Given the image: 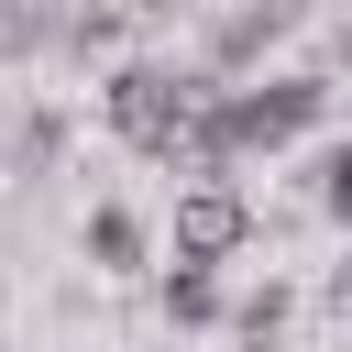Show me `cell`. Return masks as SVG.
<instances>
[{"label":"cell","instance_id":"cell-1","mask_svg":"<svg viewBox=\"0 0 352 352\" xmlns=\"http://www.w3.org/2000/svg\"><path fill=\"white\" fill-rule=\"evenodd\" d=\"M209 99L220 88H198V77H176V66H121L110 88H99V110H110V132L132 143V154H187L198 165V132H209Z\"/></svg>","mask_w":352,"mask_h":352},{"label":"cell","instance_id":"cell-2","mask_svg":"<svg viewBox=\"0 0 352 352\" xmlns=\"http://www.w3.org/2000/svg\"><path fill=\"white\" fill-rule=\"evenodd\" d=\"M319 110H330V88H319V77H253V88H220V99H209V132H198V165L275 154V143H297Z\"/></svg>","mask_w":352,"mask_h":352},{"label":"cell","instance_id":"cell-3","mask_svg":"<svg viewBox=\"0 0 352 352\" xmlns=\"http://www.w3.org/2000/svg\"><path fill=\"white\" fill-rule=\"evenodd\" d=\"M165 242H176V264H231V253L253 242V198H242L231 176H198V187L176 198V231H165Z\"/></svg>","mask_w":352,"mask_h":352},{"label":"cell","instance_id":"cell-4","mask_svg":"<svg viewBox=\"0 0 352 352\" xmlns=\"http://www.w3.org/2000/svg\"><path fill=\"white\" fill-rule=\"evenodd\" d=\"M286 22H297V0H264V11H231V22H220V66H253V55H264V44L286 33Z\"/></svg>","mask_w":352,"mask_h":352},{"label":"cell","instance_id":"cell-5","mask_svg":"<svg viewBox=\"0 0 352 352\" xmlns=\"http://www.w3.org/2000/svg\"><path fill=\"white\" fill-rule=\"evenodd\" d=\"M88 253H99L110 275H132V264H143V220H132V209H88Z\"/></svg>","mask_w":352,"mask_h":352},{"label":"cell","instance_id":"cell-6","mask_svg":"<svg viewBox=\"0 0 352 352\" xmlns=\"http://www.w3.org/2000/svg\"><path fill=\"white\" fill-rule=\"evenodd\" d=\"M165 319H220V264H176L165 275Z\"/></svg>","mask_w":352,"mask_h":352},{"label":"cell","instance_id":"cell-7","mask_svg":"<svg viewBox=\"0 0 352 352\" xmlns=\"http://www.w3.org/2000/svg\"><path fill=\"white\" fill-rule=\"evenodd\" d=\"M275 319H286V297H275V286H264V297H242V308H231V330H242V341H253V352H264V341H275Z\"/></svg>","mask_w":352,"mask_h":352},{"label":"cell","instance_id":"cell-8","mask_svg":"<svg viewBox=\"0 0 352 352\" xmlns=\"http://www.w3.org/2000/svg\"><path fill=\"white\" fill-rule=\"evenodd\" d=\"M319 209H330V220H341V231H352V143H341V154H330V165H319Z\"/></svg>","mask_w":352,"mask_h":352},{"label":"cell","instance_id":"cell-9","mask_svg":"<svg viewBox=\"0 0 352 352\" xmlns=\"http://www.w3.org/2000/svg\"><path fill=\"white\" fill-rule=\"evenodd\" d=\"M330 308H341V319H352V264H341V275H330Z\"/></svg>","mask_w":352,"mask_h":352}]
</instances>
